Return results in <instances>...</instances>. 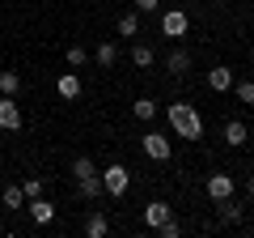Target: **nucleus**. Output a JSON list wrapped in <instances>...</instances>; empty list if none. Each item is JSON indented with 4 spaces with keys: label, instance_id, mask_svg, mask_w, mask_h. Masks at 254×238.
<instances>
[{
    "label": "nucleus",
    "instance_id": "1",
    "mask_svg": "<svg viewBox=\"0 0 254 238\" xmlns=\"http://www.w3.org/2000/svg\"><path fill=\"white\" fill-rule=\"evenodd\" d=\"M165 119H170V128L178 132L182 140H199L203 136V119H199V111L190 107V102H170V107H165Z\"/></svg>",
    "mask_w": 254,
    "mask_h": 238
},
{
    "label": "nucleus",
    "instance_id": "2",
    "mask_svg": "<svg viewBox=\"0 0 254 238\" xmlns=\"http://www.w3.org/2000/svg\"><path fill=\"white\" fill-rule=\"evenodd\" d=\"M102 187H106V196H123L127 187H131V170H127L123 162H110L106 170H102Z\"/></svg>",
    "mask_w": 254,
    "mask_h": 238
},
{
    "label": "nucleus",
    "instance_id": "3",
    "mask_svg": "<svg viewBox=\"0 0 254 238\" xmlns=\"http://www.w3.org/2000/svg\"><path fill=\"white\" fill-rule=\"evenodd\" d=\"M190 30V17L182 9H170V13H161V34L165 38H182Z\"/></svg>",
    "mask_w": 254,
    "mask_h": 238
},
{
    "label": "nucleus",
    "instance_id": "4",
    "mask_svg": "<svg viewBox=\"0 0 254 238\" xmlns=\"http://www.w3.org/2000/svg\"><path fill=\"white\" fill-rule=\"evenodd\" d=\"M144 153L153 157V162H170V136H161V132H144Z\"/></svg>",
    "mask_w": 254,
    "mask_h": 238
},
{
    "label": "nucleus",
    "instance_id": "5",
    "mask_svg": "<svg viewBox=\"0 0 254 238\" xmlns=\"http://www.w3.org/2000/svg\"><path fill=\"white\" fill-rule=\"evenodd\" d=\"M0 128H4V132H17L21 128V107L9 98V94H0Z\"/></svg>",
    "mask_w": 254,
    "mask_h": 238
},
{
    "label": "nucleus",
    "instance_id": "6",
    "mask_svg": "<svg viewBox=\"0 0 254 238\" xmlns=\"http://www.w3.org/2000/svg\"><path fill=\"white\" fill-rule=\"evenodd\" d=\"M26 209H30V221H34V226H51V221H55V204L43 200V196L26 200Z\"/></svg>",
    "mask_w": 254,
    "mask_h": 238
},
{
    "label": "nucleus",
    "instance_id": "7",
    "mask_svg": "<svg viewBox=\"0 0 254 238\" xmlns=\"http://www.w3.org/2000/svg\"><path fill=\"white\" fill-rule=\"evenodd\" d=\"M237 192V183H233V179H229V174H208V196H212V200H229V196H233Z\"/></svg>",
    "mask_w": 254,
    "mask_h": 238
},
{
    "label": "nucleus",
    "instance_id": "8",
    "mask_svg": "<svg viewBox=\"0 0 254 238\" xmlns=\"http://www.w3.org/2000/svg\"><path fill=\"white\" fill-rule=\"evenodd\" d=\"M233 81H237V77H233V68H225V64H216V68L208 73V85H212L216 94H229V90H233Z\"/></svg>",
    "mask_w": 254,
    "mask_h": 238
},
{
    "label": "nucleus",
    "instance_id": "9",
    "mask_svg": "<svg viewBox=\"0 0 254 238\" xmlns=\"http://www.w3.org/2000/svg\"><path fill=\"white\" fill-rule=\"evenodd\" d=\"M174 217V209H170V204H165V200H153V204H144V226H161V221H170Z\"/></svg>",
    "mask_w": 254,
    "mask_h": 238
},
{
    "label": "nucleus",
    "instance_id": "10",
    "mask_svg": "<svg viewBox=\"0 0 254 238\" xmlns=\"http://www.w3.org/2000/svg\"><path fill=\"white\" fill-rule=\"evenodd\" d=\"M246 140H250V132H246V123H242V119H229V123H225V145L242 149Z\"/></svg>",
    "mask_w": 254,
    "mask_h": 238
},
{
    "label": "nucleus",
    "instance_id": "11",
    "mask_svg": "<svg viewBox=\"0 0 254 238\" xmlns=\"http://www.w3.org/2000/svg\"><path fill=\"white\" fill-rule=\"evenodd\" d=\"M85 234H89V238H106V234H110V221H106V213H98V209H93L89 217H85Z\"/></svg>",
    "mask_w": 254,
    "mask_h": 238
},
{
    "label": "nucleus",
    "instance_id": "12",
    "mask_svg": "<svg viewBox=\"0 0 254 238\" xmlns=\"http://www.w3.org/2000/svg\"><path fill=\"white\" fill-rule=\"evenodd\" d=\"M55 90H60V98H81V77L76 73H60Z\"/></svg>",
    "mask_w": 254,
    "mask_h": 238
},
{
    "label": "nucleus",
    "instance_id": "13",
    "mask_svg": "<svg viewBox=\"0 0 254 238\" xmlns=\"http://www.w3.org/2000/svg\"><path fill=\"white\" fill-rule=\"evenodd\" d=\"M165 68H170L174 77H187V73H190V51H182V47H178V51H170Z\"/></svg>",
    "mask_w": 254,
    "mask_h": 238
},
{
    "label": "nucleus",
    "instance_id": "14",
    "mask_svg": "<svg viewBox=\"0 0 254 238\" xmlns=\"http://www.w3.org/2000/svg\"><path fill=\"white\" fill-rule=\"evenodd\" d=\"M76 187H81V196L85 200H98L106 187H102V174H85V179H76Z\"/></svg>",
    "mask_w": 254,
    "mask_h": 238
},
{
    "label": "nucleus",
    "instance_id": "15",
    "mask_svg": "<svg viewBox=\"0 0 254 238\" xmlns=\"http://www.w3.org/2000/svg\"><path fill=\"white\" fill-rule=\"evenodd\" d=\"M153 60H157V55H153V47H148V43L131 47V64H136V68H153Z\"/></svg>",
    "mask_w": 254,
    "mask_h": 238
},
{
    "label": "nucleus",
    "instance_id": "16",
    "mask_svg": "<svg viewBox=\"0 0 254 238\" xmlns=\"http://www.w3.org/2000/svg\"><path fill=\"white\" fill-rule=\"evenodd\" d=\"M93 60H98L102 68H110V64H115V60H119V47H115V43H110V38H106V43H98V51H93Z\"/></svg>",
    "mask_w": 254,
    "mask_h": 238
},
{
    "label": "nucleus",
    "instance_id": "17",
    "mask_svg": "<svg viewBox=\"0 0 254 238\" xmlns=\"http://www.w3.org/2000/svg\"><path fill=\"white\" fill-rule=\"evenodd\" d=\"M119 34H123V38H136L140 34V13H123V17H119Z\"/></svg>",
    "mask_w": 254,
    "mask_h": 238
},
{
    "label": "nucleus",
    "instance_id": "18",
    "mask_svg": "<svg viewBox=\"0 0 254 238\" xmlns=\"http://www.w3.org/2000/svg\"><path fill=\"white\" fill-rule=\"evenodd\" d=\"M131 115H136V119H144V123H148V119L157 115V102H153V98H136V102H131Z\"/></svg>",
    "mask_w": 254,
    "mask_h": 238
},
{
    "label": "nucleus",
    "instance_id": "19",
    "mask_svg": "<svg viewBox=\"0 0 254 238\" xmlns=\"http://www.w3.org/2000/svg\"><path fill=\"white\" fill-rule=\"evenodd\" d=\"M26 204V192H21V183H9L4 187V209H21Z\"/></svg>",
    "mask_w": 254,
    "mask_h": 238
},
{
    "label": "nucleus",
    "instance_id": "20",
    "mask_svg": "<svg viewBox=\"0 0 254 238\" xmlns=\"http://www.w3.org/2000/svg\"><path fill=\"white\" fill-rule=\"evenodd\" d=\"M242 200H233V196H229V200H220V217H225V221H242Z\"/></svg>",
    "mask_w": 254,
    "mask_h": 238
},
{
    "label": "nucleus",
    "instance_id": "21",
    "mask_svg": "<svg viewBox=\"0 0 254 238\" xmlns=\"http://www.w3.org/2000/svg\"><path fill=\"white\" fill-rule=\"evenodd\" d=\"M17 90H21V77L17 73H0V94H9V98H13Z\"/></svg>",
    "mask_w": 254,
    "mask_h": 238
},
{
    "label": "nucleus",
    "instance_id": "22",
    "mask_svg": "<svg viewBox=\"0 0 254 238\" xmlns=\"http://www.w3.org/2000/svg\"><path fill=\"white\" fill-rule=\"evenodd\" d=\"M233 94L246 102V107H254V81H233Z\"/></svg>",
    "mask_w": 254,
    "mask_h": 238
},
{
    "label": "nucleus",
    "instance_id": "23",
    "mask_svg": "<svg viewBox=\"0 0 254 238\" xmlns=\"http://www.w3.org/2000/svg\"><path fill=\"white\" fill-rule=\"evenodd\" d=\"M64 60H68V64H72V68H81L85 60H89V51H85V47L76 43V47H68V51H64Z\"/></svg>",
    "mask_w": 254,
    "mask_h": 238
},
{
    "label": "nucleus",
    "instance_id": "24",
    "mask_svg": "<svg viewBox=\"0 0 254 238\" xmlns=\"http://www.w3.org/2000/svg\"><path fill=\"white\" fill-rule=\"evenodd\" d=\"M72 174H76V179H85V174H98V166H93L89 157H76V162H72Z\"/></svg>",
    "mask_w": 254,
    "mask_h": 238
},
{
    "label": "nucleus",
    "instance_id": "25",
    "mask_svg": "<svg viewBox=\"0 0 254 238\" xmlns=\"http://www.w3.org/2000/svg\"><path fill=\"white\" fill-rule=\"evenodd\" d=\"M157 234H161V238H178V234H182V226L170 217V221H161V226H157Z\"/></svg>",
    "mask_w": 254,
    "mask_h": 238
},
{
    "label": "nucleus",
    "instance_id": "26",
    "mask_svg": "<svg viewBox=\"0 0 254 238\" xmlns=\"http://www.w3.org/2000/svg\"><path fill=\"white\" fill-rule=\"evenodd\" d=\"M21 192H26V200H34V196H43V179H26V183H21Z\"/></svg>",
    "mask_w": 254,
    "mask_h": 238
},
{
    "label": "nucleus",
    "instance_id": "27",
    "mask_svg": "<svg viewBox=\"0 0 254 238\" xmlns=\"http://www.w3.org/2000/svg\"><path fill=\"white\" fill-rule=\"evenodd\" d=\"M131 4H136V13H153L161 0H131Z\"/></svg>",
    "mask_w": 254,
    "mask_h": 238
},
{
    "label": "nucleus",
    "instance_id": "28",
    "mask_svg": "<svg viewBox=\"0 0 254 238\" xmlns=\"http://www.w3.org/2000/svg\"><path fill=\"white\" fill-rule=\"evenodd\" d=\"M246 192H250V196H254V174H250V183H246Z\"/></svg>",
    "mask_w": 254,
    "mask_h": 238
},
{
    "label": "nucleus",
    "instance_id": "29",
    "mask_svg": "<svg viewBox=\"0 0 254 238\" xmlns=\"http://www.w3.org/2000/svg\"><path fill=\"white\" fill-rule=\"evenodd\" d=\"M208 4H220V0H208Z\"/></svg>",
    "mask_w": 254,
    "mask_h": 238
},
{
    "label": "nucleus",
    "instance_id": "30",
    "mask_svg": "<svg viewBox=\"0 0 254 238\" xmlns=\"http://www.w3.org/2000/svg\"><path fill=\"white\" fill-rule=\"evenodd\" d=\"M0 234H4V226H0Z\"/></svg>",
    "mask_w": 254,
    "mask_h": 238
}]
</instances>
